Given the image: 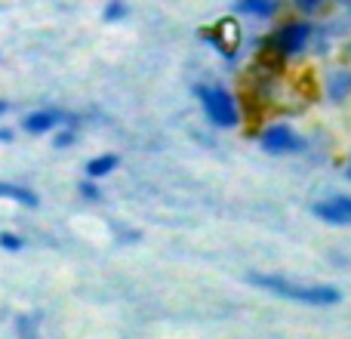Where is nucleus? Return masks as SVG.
I'll use <instances>...</instances> for the list:
<instances>
[{"label": "nucleus", "instance_id": "nucleus-1", "mask_svg": "<svg viewBox=\"0 0 351 339\" xmlns=\"http://www.w3.org/2000/svg\"><path fill=\"white\" fill-rule=\"evenodd\" d=\"M250 284L262 287V290L274 293V296H284L293 299V303H308V305H336L342 299V293L336 287L327 284H317V287H302V284H293L287 278H278V274H250Z\"/></svg>", "mask_w": 351, "mask_h": 339}, {"label": "nucleus", "instance_id": "nucleus-2", "mask_svg": "<svg viewBox=\"0 0 351 339\" xmlns=\"http://www.w3.org/2000/svg\"><path fill=\"white\" fill-rule=\"evenodd\" d=\"M197 99L204 105V115L210 117L216 127H234L241 124V108H237V99L231 96L222 86H197Z\"/></svg>", "mask_w": 351, "mask_h": 339}, {"label": "nucleus", "instance_id": "nucleus-3", "mask_svg": "<svg viewBox=\"0 0 351 339\" xmlns=\"http://www.w3.org/2000/svg\"><path fill=\"white\" fill-rule=\"evenodd\" d=\"M259 145L265 148L268 154H293L302 148V139H299V133L293 127H287V124H271L268 130H262Z\"/></svg>", "mask_w": 351, "mask_h": 339}, {"label": "nucleus", "instance_id": "nucleus-4", "mask_svg": "<svg viewBox=\"0 0 351 339\" xmlns=\"http://www.w3.org/2000/svg\"><path fill=\"white\" fill-rule=\"evenodd\" d=\"M308 40H311V25L308 22H287L284 28H278L274 31V37H271V43L284 56L302 53V49L308 47Z\"/></svg>", "mask_w": 351, "mask_h": 339}, {"label": "nucleus", "instance_id": "nucleus-5", "mask_svg": "<svg viewBox=\"0 0 351 339\" xmlns=\"http://www.w3.org/2000/svg\"><path fill=\"white\" fill-rule=\"evenodd\" d=\"M204 37L225 56V59H234V56H237V40H241V31H237V25L231 22V19H222L219 25L206 28Z\"/></svg>", "mask_w": 351, "mask_h": 339}, {"label": "nucleus", "instance_id": "nucleus-6", "mask_svg": "<svg viewBox=\"0 0 351 339\" xmlns=\"http://www.w3.org/2000/svg\"><path fill=\"white\" fill-rule=\"evenodd\" d=\"M311 213H315L317 219H324V222L348 225L351 222V198H346V194H336V198L315 204V210H311Z\"/></svg>", "mask_w": 351, "mask_h": 339}, {"label": "nucleus", "instance_id": "nucleus-7", "mask_svg": "<svg viewBox=\"0 0 351 339\" xmlns=\"http://www.w3.org/2000/svg\"><path fill=\"white\" fill-rule=\"evenodd\" d=\"M62 121H65V117H62L59 111H34V115H28L22 121V127H25V133H31V136H43V133H53Z\"/></svg>", "mask_w": 351, "mask_h": 339}, {"label": "nucleus", "instance_id": "nucleus-8", "mask_svg": "<svg viewBox=\"0 0 351 339\" xmlns=\"http://www.w3.org/2000/svg\"><path fill=\"white\" fill-rule=\"evenodd\" d=\"M348 93H351V68H333L327 74V96L333 102H342V99H348Z\"/></svg>", "mask_w": 351, "mask_h": 339}, {"label": "nucleus", "instance_id": "nucleus-9", "mask_svg": "<svg viewBox=\"0 0 351 339\" xmlns=\"http://www.w3.org/2000/svg\"><path fill=\"white\" fill-rule=\"evenodd\" d=\"M0 198H10V200H16V204H22V207H37V204H40V200H37V194L31 191V188L12 185V182H0Z\"/></svg>", "mask_w": 351, "mask_h": 339}, {"label": "nucleus", "instance_id": "nucleus-10", "mask_svg": "<svg viewBox=\"0 0 351 339\" xmlns=\"http://www.w3.org/2000/svg\"><path fill=\"white\" fill-rule=\"evenodd\" d=\"M234 10L247 12V16H256V19H268V16H274L278 3H274V0H234Z\"/></svg>", "mask_w": 351, "mask_h": 339}, {"label": "nucleus", "instance_id": "nucleus-11", "mask_svg": "<svg viewBox=\"0 0 351 339\" xmlns=\"http://www.w3.org/2000/svg\"><path fill=\"white\" fill-rule=\"evenodd\" d=\"M117 164H121L117 154H99V158H93L90 164H86V176H90V179H102V176H108Z\"/></svg>", "mask_w": 351, "mask_h": 339}, {"label": "nucleus", "instance_id": "nucleus-12", "mask_svg": "<svg viewBox=\"0 0 351 339\" xmlns=\"http://www.w3.org/2000/svg\"><path fill=\"white\" fill-rule=\"evenodd\" d=\"M0 247L10 250V253H19L25 247V241L19 235H12V231H0Z\"/></svg>", "mask_w": 351, "mask_h": 339}, {"label": "nucleus", "instance_id": "nucleus-13", "mask_svg": "<svg viewBox=\"0 0 351 339\" xmlns=\"http://www.w3.org/2000/svg\"><path fill=\"white\" fill-rule=\"evenodd\" d=\"M105 19H108V22H117V19H123L127 16V6L121 3V0H111L108 6H105V12H102Z\"/></svg>", "mask_w": 351, "mask_h": 339}, {"label": "nucleus", "instance_id": "nucleus-14", "mask_svg": "<svg viewBox=\"0 0 351 339\" xmlns=\"http://www.w3.org/2000/svg\"><path fill=\"white\" fill-rule=\"evenodd\" d=\"M53 145H56V148H68V145H74V130H62V133H56Z\"/></svg>", "mask_w": 351, "mask_h": 339}, {"label": "nucleus", "instance_id": "nucleus-15", "mask_svg": "<svg viewBox=\"0 0 351 339\" xmlns=\"http://www.w3.org/2000/svg\"><path fill=\"white\" fill-rule=\"evenodd\" d=\"M80 194H84L86 200H99V185H93V182H84V185H80Z\"/></svg>", "mask_w": 351, "mask_h": 339}, {"label": "nucleus", "instance_id": "nucleus-16", "mask_svg": "<svg viewBox=\"0 0 351 339\" xmlns=\"http://www.w3.org/2000/svg\"><path fill=\"white\" fill-rule=\"evenodd\" d=\"M321 3H324V0H296V6L305 12V16H311V12H315Z\"/></svg>", "mask_w": 351, "mask_h": 339}, {"label": "nucleus", "instance_id": "nucleus-17", "mask_svg": "<svg viewBox=\"0 0 351 339\" xmlns=\"http://www.w3.org/2000/svg\"><path fill=\"white\" fill-rule=\"evenodd\" d=\"M16 330H19V334H34V321H31V318H19Z\"/></svg>", "mask_w": 351, "mask_h": 339}, {"label": "nucleus", "instance_id": "nucleus-18", "mask_svg": "<svg viewBox=\"0 0 351 339\" xmlns=\"http://www.w3.org/2000/svg\"><path fill=\"white\" fill-rule=\"evenodd\" d=\"M0 142H12V133L6 127H0Z\"/></svg>", "mask_w": 351, "mask_h": 339}, {"label": "nucleus", "instance_id": "nucleus-19", "mask_svg": "<svg viewBox=\"0 0 351 339\" xmlns=\"http://www.w3.org/2000/svg\"><path fill=\"white\" fill-rule=\"evenodd\" d=\"M3 111H6V102H0V115H3Z\"/></svg>", "mask_w": 351, "mask_h": 339}, {"label": "nucleus", "instance_id": "nucleus-20", "mask_svg": "<svg viewBox=\"0 0 351 339\" xmlns=\"http://www.w3.org/2000/svg\"><path fill=\"white\" fill-rule=\"evenodd\" d=\"M348 176H351V170H348Z\"/></svg>", "mask_w": 351, "mask_h": 339}]
</instances>
